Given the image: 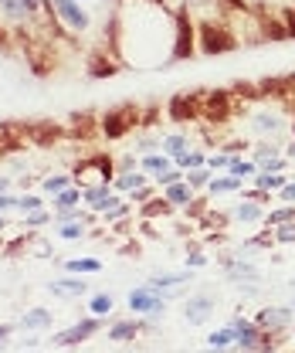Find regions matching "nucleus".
<instances>
[{
	"mask_svg": "<svg viewBox=\"0 0 295 353\" xmlns=\"http://www.w3.org/2000/svg\"><path fill=\"white\" fill-rule=\"evenodd\" d=\"M143 170L150 176L163 174V170H170V157L167 153H143Z\"/></svg>",
	"mask_w": 295,
	"mask_h": 353,
	"instance_id": "obj_31",
	"label": "nucleus"
},
{
	"mask_svg": "<svg viewBox=\"0 0 295 353\" xmlns=\"http://www.w3.org/2000/svg\"><path fill=\"white\" fill-rule=\"evenodd\" d=\"M85 231H88V218H75V221H65V224H61L58 238H65V241H79V238H85Z\"/></svg>",
	"mask_w": 295,
	"mask_h": 353,
	"instance_id": "obj_29",
	"label": "nucleus"
},
{
	"mask_svg": "<svg viewBox=\"0 0 295 353\" xmlns=\"http://www.w3.org/2000/svg\"><path fill=\"white\" fill-rule=\"evenodd\" d=\"M99 326H102V319H99V316H85V319H79L75 326H68V330L54 333V336H51V347H79V343H85L88 336H95V333H99Z\"/></svg>",
	"mask_w": 295,
	"mask_h": 353,
	"instance_id": "obj_8",
	"label": "nucleus"
},
{
	"mask_svg": "<svg viewBox=\"0 0 295 353\" xmlns=\"http://www.w3.org/2000/svg\"><path fill=\"white\" fill-rule=\"evenodd\" d=\"M173 123H197L201 119V92H176L167 105Z\"/></svg>",
	"mask_w": 295,
	"mask_h": 353,
	"instance_id": "obj_9",
	"label": "nucleus"
},
{
	"mask_svg": "<svg viewBox=\"0 0 295 353\" xmlns=\"http://www.w3.org/2000/svg\"><path fill=\"white\" fill-rule=\"evenodd\" d=\"M285 221H295V204L278 208V211H272V214H268V224H272V228H278V224H285Z\"/></svg>",
	"mask_w": 295,
	"mask_h": 353,
	"instance_id": "obj_44",
	"label": "nucleus"
},
{
	"mask_svg": "<svg viewBox=\"0 0 295 353\" xmlns=\"http://www.w3.org/2000/svg\"><path fill=\"white\" fill-rule=\"evenodd\" d=\"M7 208H17V197H10V194H0V211H7Z\"/></svg>",
	"mask_w": 295,
	"mask_h": 353,
	"instance_id": "obj_51",
	"label": "nucleus"
},
{
	"mask_svg": "<svg viewBox=\"0 0 295 353\" xmlns=\"http://www.w3.org/2000/svg\"><path fill=\"white\" fill-rule=\"evenodd\" d=\"M207 262V259H204V255H201V252H194V255H190V259H187V265H194V268H197V265H204Z\"/></svg>",
	"mask_w": 295,
	"mask_h": 353,
	"instance_id": "obj_52",
	"label": "nucleus"
},
{
	"mask_svg": "<svg viewBox=\"0 0 295 353\" xmlns=\"http://www.w3.org/2000/svg\"><path fill=\"white\" fill-rule=\"evenodd\" d=\"M7 336H10V326H7V323H0V347H3V340H7Z\"/></svg>",
	"mask_w": 295,
	"mask_h": 353,
	"instance_id": "obj_53",
	"label": "nucleus"
},
{
	"mask_svg": "<svg viewBox=\"0 0 295 353\" xmlns=\"http://www.w3.org/2000/svg\"><path fill=\"white\" fill-rule=\"evenodd\" d=\"M51 3V10L58 14V21L68 28V31H88L92 28V14L85 10V3L82 0H48Z\"/></svg>",
	"mask_w": 295,
	"mask_h": 353,
	"instance_id": "obj_7",
	"label": "nucleus"
},
{
	"mask_svg": "<svg viewBox=\"0 0 295 353\" xmlns=\"http://www.w3.org/2000/svg\"><path fill=\"white\" fill-rule=\"evenodd\" d=\"M231 95L234 99H245V102H254V99H261V88H258V82H234Z\"/></svg>",
	"mask_w": 295,
	"mask_h": 353,
	"instance_id": "obj_38",
	"label": "nucleus"
},
{
	"mask_svg": "<svg viewBox=\"0 0 295 353\" xmlns=\"http://www.w3.org/2000/svg\"><path fill=\"white\" fill-rule=\"evenodd\" d=\"M150 180H153V176L146 174V170H126V174H116L112 187L123 190V194H132L136 187H143V183H150Z\"/></svg>",
	"mask_w": 295,
	"mask_h": 353,
	"instance_id": "obj_23",
	"label": "nucleus"
},
{
	"mask_svg": "<svg viewBox=\"0 0 295 353\" xmlns=\"http://www.w3.org/2000/svg\"><path fill=\"white\" fill-rule=\"evenodd\" d=\"M173 211V204H170L167 197H153L146 208H143V218H156V214H170Z\"/></svg>",
	"mask_w": 295,
	"mask_h": 353,
	"instance_id": "obj_42",
	"label": "nucleus"
},
{
	"mask_svg": "<svg viewBox=\"0 0 295 353\" xmlns=\"http://www.w3.org/2000/svg\"><path fill=\"white\" fill-rule=\"evenodd\" d=\"M207 190H211L214 197L217 194H231V190H241V176H211V183H207Z\"/></svg>",
	"mask_w": 295,
	"mask_h": 353,
	"instance_id": "obj_32",
	"label": "nucleus"
},
{
	"mask_svg": "<svg viewBox=\"0 0 295 353\" xmlns=\"http://www.w3.org/2000/svg\"><path fill=\"white\" fill-rule=\"evenodd\" d=\"M10 190V176H0V194H7Z\"/></svg>",
	"mask_w": 295,
	"mask_h": 353,
	"instance_id": "obj_54",
	"label": "nucleus"
},
{
	"mask_svg": "<svg viewBox=\"0 0 295 353\" xmlns=\"http://www.w3.org/2000/svg\"><path fill=\"white\" fill-rule=\"evenodd\" d=\"M48 0H0V14L10 21H34L41 17Z\"/></svg>",
	"mask_w": 295,
	"mask_h": 353,
	"instance_id": "obj_11",
	"label": "nucleus"
},
{
	"mask_svg": "<svg viewBox=\"0 0 295 353\" xmlns=\"http://www.w3.org/2000/svg\"><path fill=\"white\" fill-rule=\"evenodd\" d=\"M207 347H211V350H231V347H234V330H231V326L214 330L211 336H207Z\"/></svg>",
	"mask_w": 295,
	"mask_h": 353,
	"instance_id": "obj_34",
	"label": "nucleus"
},
{
	"mask_svg": "<svg viewBox=\"0 0 295 353\" xmlns=\"http://www.w3.org/2000/svg\"><path fill=\"white\" fill-rule=\"evenodd\" d=\"M282 24H285L289 38H295V7H285V10H282Z\"/></svg>",
	"mask_w": 295,
	"mask_h": 353,
	"instance_id": "obj_49",
	"label": "nucleus"
},
{
	"mask_svg": "<svg viewBox=\"0 0 295 353\" xmlns=\"http://www.w3.org/2000/svg\"><path fill=\"white\" fill-rule=\"evenodd\" d=\"M99 123H102V136H105V139H123L126 132H132L136 126H143V109L132 105V102H123V105H116V109H105V112L99 116Z\"/></svg>",
	"mask_w": 295,
	"mask_h": 353,
	"instance_id": "obj_2",
	"label": "nucleus"
},
{
	"mask_svg": "<svg viewBox=\"0 0 295 353\" xmlns=\"http://www.w3.org/2000/svg\"><path fill=\"white\" fill-rule=\"evenodd\" d=\"M231 330H234V350H272L275 343H272V333L268 330H261L258 326V319H234L231 323Z\"/></svg>",
	"mask_w": 295,
	"mask_h": 353,
	"instance_id": "obj_5",
	"label": "nucleus"
},
{
	"mask_svg": "<svg viewBox=\"0 0 295 353\" xmlns=\"http://www.w3.org/2000/svg\"><path fill=\"white\" fill-rule=\"evenodd\" d=\"M197 54V28L187 14V3L173 10V61L194 58Z\"/></svg>",
	"mask_w": 295,
	"mask_h": 353,
	"instance_id": "obj_4",
	"label": "nucleus"
},
{
	"mask_svg": "<svg viewBox=\"0 0 295 353\" xmlns=\"http://www.w3.org/2000/svg\"><path fill=\"white\" fill-rule=\"evenodd\" d=\"M65 268L75 272V275H95V272H102V262L99 259H68Z\"/></svg>",
	"mask_w": 295,
	"mask_h": 353,
	"instance_id": "obj_35",
	"label": "nucleus"
},
{
	"mask_svg": "<svg viewBox=\"0 0 295 353\" xmlns=\"http://www.w3.org/2000/svg\"><path fill=\"white\" fill-rule=\"evenodd\" d=\"M211 312H214V299H211V296H190V299L183 303V316H187L190 323H204Z\"/></svg>",
	"mask_w": 295,
	"mask_h": 353,
	"instance_id": "obj_21",
	"label": "nucleus"
},
{
	"mask_svg": "<svg viewBox=\"0 0 295 353\" xmlns=\"http://www.w3.org/2000/svg\"><path fill=\"white\" fill-rule=\"evenodd\" d=\"M119 65H123V58L116 54V51H95L92 58H88V75L92 79H112L116 72H119Z\"/></svg>",
	"mask_w": 295,
	"mask_h": 353,
	"instance_id": "obj_14",
	"label": "nucleus"
},
{
	"mask_svg": "<svg viewBox=\"0 0 295 353\" xmlns=\"http://www.w3.org/2000/svg\"><path fill=\"white\" fill-rule=\"evenodd\" d=\"M10 41V34H7V28H0V44H7Z\"/></svg>",
	"mask_w": 295,
	"mask_h": 353,
	"instance_id": "obj_56",
	"label": "nucleus"
},
{
	"mask_svg": "<svg viewBox=\"0 0 295 353\" xmlns=\"http://www.w3.org/2000/svg\"><path fill=\"white\" fill-rule=\"evenodd\" d=\"M72 176L82 183V187H92V183H112L116 180V160L109 153H88L85 160L75 163Z\"/></svg>",
	"mask_w": 295,
	"mask_h": 353,
	"instance_id": "obj_3",
	"label": "nucleus"
},
{
	"mask_svg": "<svg viewBox=\"0 0 295 353\" xmlns=\"http://www.w3.org/2000/svg\"><path fill=\"white\" fill-rule=\"evenodd\" d=\"M21 326L24 330H48L51 326V309H31L21 316Z\"/></svg>",
	"mask_w": 295,
	"mask_h": 353,
	"instance_id": "obj_28",
	"label": "nucleus"
},
{
	"mask_svg": "<svg viewBox=\"0 0 295 353\" xmlns=\"http://www.w3.org/2000/svg\"><path fill=\"white\" fill-rule=\"evenodd\" d=\"M65 136H68V126H61V123H28V143L31 146H54Z\"/></svg>",
	"mask_w": 295,
	"mask_h": 353,
	"instance_id": "obj_12",
	"label": "nucleus"
},
{
	"mask_svg": "<svg viewBox=\"0 0 295 353\" xmlns=\"http://www.w3.org/2000/svg\"><path fill=\"white\" fill-rule=\"evenodd\" d=\"M227 163H231L227 153H211V157H207V167H211V170H227Z\"/></svg>",
	"mask_w": 295,
	"mask_h": 353,
	"instance_id": "obj_48",
	"label": "nucleus"
},
{
	"mask_svg": "<svg viewBox=\"0 0 295 353\" xmlns=\"http://www.w3.org/2000/svg\"><path fill=\"white\" fill-rule=\"evenodd\" d=\"M183 180H187L194 190H201V187H207V183H211V167H194V170H183Z\"/></svg>",
	"mask_w": 295,
	"mask_h": 353,
	"instance_id": "obj_37",
	"label": "nucleus"
},
{
	"mask_svg": "<svg viewBox=\"0 0 295 353\" xmlns=\"http://www.w3.org/2000/svg\"><path fill=\"white\" fill-rule=\"evenodd\" d=\"M163 197H167L173 208H187V204L194 201V187H190L187 180H176V183H167V187H163Z\"/></svg>",
	"mask_w": 295,
	"mask_h": 353,
	"instance_id": "obj_22",
	"label": "nucleus"
},
{
	"mask_svg": "<svg viewBox=\"0 0 295 353\" xmlns=\"http://www.w3.org/2000/svg\"><path fill=\"white\" fill-rule=\"evenodd\" d=\"M48 289H51L54 296H61V299H79V296H85L88 282H85L82 275H75V272H72V279H58V282H51Z\"/></svg>",
	"mask_w": 295,
	"mask_h": 353,
	"instance_id": "obj_20",
	"label": "nucleus"
},
{
	"mask_svg": "<svg viewBox=\"0 0 295 353\" xmlns=\"http://www.w3.org/2000/svg\"><path fill=\"white\" fill-rule=\"evenodd\" d=\"M109 201H112V194H109V183H92V187H82V204L85 208H92V211H105L109 208Z\"/></svg>",
	"mask_w": 295,
	"mask_h": 353,
	"instance_id": "obj_19",
	"label": "nucleus"
},
{
	"mask_svg": "<svg viewBox=\"0 0 295 353\" xmlns=\"http://www.w3.org/2000/svg\"><path fill=\"white\" fill-rule=\"evenodd\" d=\"M41 208H44V201L41 197H34V194L17 197V211H24V214H28V211H41Z\"/></svg>",
	"mask_w": 295,
	"mask_h": 353,
	"instance_id": "obj_45",
	"label": "nucleus"
},
{
	"mask_svg": "<svg viewBox=\"0 0 295 353\" xmlns=\"http://www.w3.org/2000/svg\"><path fill=\"white\" fill-rule=\"evenodd\" d=\"M79 204H82V183H72L61 194H54V211H68V208H79Z\"/></svg>",
	"mask_w": 295,
	"mask_h": 353,
	"instance_id": "obj_25",
	"label": "nucleus"
},
{
	"mask_svg": "<svg viewBox=\"0 0 295 353\" xmlns=\"http://www.w3.org/2000/svg\"><path fill=\"white\" fill-rule=\"evenodd\" d=\"M68 136L79 139V143H88V139L102 136L99 116H92V112H75V116H72V126H68Z\"/></svg>",
	"mask_w": 295,
	"mask_h": 353,
	"instance_id": "obj_13",
	"label": "nucleus"
},
{
	"mask_svg": "<svg viewBox=\"0 0 295 353\" xmlns=\"http://www.w3.org/2000/svg\"><path fill=\"white\" fill-rule=\"evenodd\" d=\"M24 143H28V126H21V123H0V153L24 150Z\"/></svg>",
	"mask_w": 295,
	"mask_h": 353,
	"instance_id": "obj_16",
	"label": "nucleus"
},
{
	"mask_svg": "<svg viewBox=\"0 0 295 353\" xmlns=\"http://www.w3.org/2000/svg\"><path fill=\"white\" fill-rule=\"evenodd\" d=\"M187 279H190L187 272H163V275H156V279L150 282V289H156V292H170V289L183 285Z\"/></svg>",
	"mask_w": 295,
	"mask_h": 353,
	"instance_id": "obj_27",
	"label": "nucleus"
},
{
	"mask_svg": "<svg viewBox=\"0 0 295 353\" xmlns=\"http://www.w3.org/2000/svg\"><path fill=\"white\" fill-rule=\"evenodd\" d=\"M261 218H265V211L254 204L252 197H248L245 204H238V208H234V221H241V224H252V221H261Z\"/></svg>",
	"mask_w": 295,
	"mask_h": 353,
	"instance_id": "obj_33",
	"label": "nucleus"
},
{
	"mask_svg": "<svg viewBox=\"0 0 295 353\" xmlns=\"http://www.w3.org/2000/svg\"><path fill=\"white\" fill-rule=\"evenodd\" d=\"M254 132H261V136H278V132L285 130V119H282V112H268V109H261V112H254L252 119Z\"/></svg>",
	"mask_w": 295,
	"mask_h": 353,
	"instance_id": "obj_18",
	"label": "nucleus"
},
{
	"mask_svg": "<svg viewBox=\"0 0 295 353\" xmlns=\"http://www.w3.org/2000/svg\"><path fill=\"white\" fill-rule=\"evenodd\" d=\"M139 336V323L136 319H123V323H116L112 330H109V340L112 343H129V340H136Z\"/></svg>",
	"mask_w": 295,
	"mask_h": 353,
	"instance_id": "obj_26",
	"label": "nucleus"
},
{
	"mask_svg": "<svg viewBox=\"0 0 295 353\" xmlns=\"http://www.w3.org/2000/svg\"><path fill=\"white\" fill-rule=\"evenodd\" d=\"M285 157H289V160H295V139H292V143H289V150H285Z\"/></svg>",
	"mask_w": 295,
	"mask_h": 353,
	"instance_id": "obj_55",
	"label": "nucleus"
},
{
	"mask_svg": "<svg viewBox=\"0 0 295 353\" xmlns=\"http://www.w3.org/2000/svg\"><path fill=\"white\" fill-rule=\"evenodd\" d=\"M289 102H292V109H295V92H292V99H289Z\"/></svg>",
	"mask_w": 295,
	"mask_h": 353,
	"instance_id": "obj_57",
	"label": "nucleus"
},
{
	"mask_svg": "<svg viewBox=\"0 0 295 353\" xmlns=\"http://www.w3.org/2000/svg\"><path fill=\"white\" fill-rule=\"evenodd\" d=\"M231 109H234V95H231V88L201 92V119H204V123L224 126V123L231 119Z\"/></svg>",
	"mask_w": 295,
	"mask_h": 353,
	"instance_id": "obj_6",
	"label": "nucleus"
},
{
	"mask_svg": "<svg viewBox=\"0 0 295 353\" xmlns=\"http://www.w3.org/2000/svg\"><path fill=\"white\" fill-rule=\"evenodd\" d=\"M285 183H289V176L282 174V170H278V174H272V170H258V174H254V187H258V190H265V194L282 190Z\"/></svg>",
	"mask_w": 295,
	"mask_h": 353,
	"instance_id": "obj_24",
	"label": "nucleus"
},
{
	"mask_svg": "<svg viewBox=\"0 0 295 353\" xmlns=\"http://www.w3.org/2000/svg\"><path fill=\"white\" fill-rule=\"evenodd\" d=\"M112 306H116V303H112V296H105V292H99V296L88 299V312L99 316V319H105V316L112 312Z\"/></svg>",
	"mask_w": 295,
	"mask_h": 353,
	"instance_id": "obj_36",
	"label": "nucleus"
},
{
	"mask_svg": "<svg viewBox=\"0 0 295 353\" xmlns=\"http://www.w3.org/2000/svg\"><path fill=\"white\" fill-rule=\"evenodd\" d=\"M48 221H51V214H48V211H28V218H24V228H38V224H48Z\"/></svg>",
	"mask_w": 295,
	"mask_h": 353,
	"instance_id": "obj_47",
	"label": "nucleus"
},
{
	"mask_svg": "<svg viewBox=\"0 0 295 353\" xmlns=\"http://www.w3.org/2000/svg\"><path fill=\"white\" fill-rule=\"evenodd\" d=\"M278 194H282V201H289V204H295V183H292V180H289V183H285V187H282Z\"/></svg>",
	"mask_w": 295,
	"mask_h": 353,
	"instance_id": "obj_50",
	"label": "nucleus"
},
{
	"mask_svg": "<svg viewBox=\"0 0 295 353\" xmlns=\"http://www.w3.org/2000/svg\"><path fill=\"white\" fill-rule=\"evenodd\" d=\"M292 319H295V309H285V306H272L258 312V326L268 330V333H278V330L292 326Z\"/></svg>",
	"mask_w": 295,
	"mask_h": 353,
	"instance_id": "obj_15",
	"label": "nucleus"
},
{
	"mask_svg": "<svg viewBox=\"0 0 295 353\" xmlns=\"http://www.w3.org/2000/svg\"><path fill=\"white\" fill-rule=\"evenodd\" d=\"M0 231H3V218H0Z\"/></svg>",
	"mask_w": 295,
	"mask_h": 353,
	"instance_id": "obj_59",
	"label": "nucleus"
},
{
	"mask_svg": "<svg viewBox=\"0 0 295 353\" xmlns=\"http://www.w3.org/2000/svg\"><path fill=\"white\" fill-rule=\"evenodd\" d=\"M238 48V34L227 28L224 17H204L197 24V51L201 54H224Z\"/></svg>",
	"mask_w": 295,
	"mask_h": 353,
	"instance_id": "obj_1",
	"label": "nucleus"
},
{
	"mask_svg": "<svg viewBox=\"0 0 295 353\" xmlns=\"http://www.w3.org/2000/svg\"><path fill=\"white\" fill-rule=\"evenodd\" d=\"M227 170H231L234 176H241V180H245V176H254V174H258V163H254V160H238V157H231Z\"/></svg>",
	"mask_w": 295,
	"mask_h": 353,
	"instance_id": "obj_40",
	"label": "nucleus"
},
{
	"mask_svg": "<svg viewBox=\"0 0 295 353\" xmlns=\"http://www.w3.org/2000/svg\"><path fill=\"white\" fill-rule=\"evenodd\" d=\"M292 309H295V306H292Z\"/></svg>",
	"mask_w": 295,
	"mask_h": 353,
	"instance_id": "obj_61",
	"label": "nucleus"
},
{
	"mask_svg": "<svg viewBox=\"0 0 295 353\" xmlns=\"http://www.w3.org/2000/svg\"><path fill=\"white\" fill-rule=\"evenodd\" d=\"M176 167L180 170H194V167H207V157L197 153V150H187L183 157H176Z\"/></svg>",
	"mask_w": 295,
	"mask_h": 353,
	"instance_id": "obj_39",
	"label": "nucleus"
},
{
	"mask_svg": "<svg viewBox=\"0 0 295 353\" xmlns=\"http://www.w3.org/2000/svg\"><path fill=\"white\" fill-rule=\"evenodd\" d=\"M187 150H190V143H187V136H183V132H173V136H167V139H163V153H167L170 160L183 157Z\"/></svg>",
	"mask_w": 295,
	"mask_h": 353,
	"instance_id": "obj_30",
	"label": "nucleus"
},
{
	"mask_svg": "<svg viewBox=\"0 0 295 353\" xmlns=\"http://www.w3.org/2000/svg\"><path fill=\"white\" fill-rule=\"evenodd\" d=\"M163 309H167V303H163V299H160V292H156V289H150V285H139V289H132V292H129V312L163 316Z\"/></svg>",
	"mask_w": 295,
	"mask_h": 353,
	"instance_id": "obj_10",
	"label": "nucleus"
},
{
	"mask_svg": "<svg viewBox=\"0 0 295 353\" xmlns=\"http://www.w3.org/2000/svg\"><path fill=\"white\" fill-rule=\"evenodd\" d=\"M72 183H75V176L58 174V176H48L41 187H44V194H51V197H54V194H61V190H65V187H72Z\"/></svg>",
	"mask_w": 295,
	"mask_h": 353,
	"instance_id": "obj_41",
	"label": "nucleus"
},
{
	"mask_svg": "<svg viewBox=\"0 0 295 353\" xmlns=\"http://www.w3.org/2000/svg\"><path fill=\"white\" fill-rule=\"evenodd\" d=\"M282 150L272 143V139H265V143H258V150H254V163H265L268 157H278Z\"/></svg>",
	"mask_w": 295,
	"mask_h": 353,
	"instance_id": "obj_43",
	"label": "nucleus"
},
{
	"mask_svg": "<svg viewBox=\"0 0 295 353\" xmlns=\"http://www.w3.org/2000/svg\"><path fill=\"white\" fill-rule=\"evenodd\" d=\"M82 3H85V0H82Z\"/></svg>",
	"mask_w": 295,
	"mask_h": 353,
	"instance_id": "obj_60",
	"label": "nucleus"
},
{
	"mask_svg": "<svg viewBox=\"0 0 295 353\" xmlns=\"http://www.w3.org/2000/svg\"><path fill=\"white\" fill-rule=\"evenodd\" d=\"M272 238H275V241H295V221H285V224H278Z\"/></svg>",
	"mask_w": 295,
	"mask_h": 353,
	"instance_id": "obj_46",
	"label": "nucleus"
},
{
	"mask_svg": "<svg viewBox=\"0 0 295 353\" xmlns=\"http://www.w3.org/2000/svg\"><path fill=\"white\" fill-rule=\"evenodd\" d=\"M258 88H261V99H292L295 75H275V79H265V82H258Z\"/></svg>",
	"mask_w": 295,
	"mask_h": 353,
	"instance_id": "obj_17",
	"label": "nucleus"
},
{
	"mask_svg": "<svg viewBox=\"0 0 295 353\" xmlns=\"http://www.w3.org/2000/svg\"><path fill=\"white\" fill-rule=\"evenodd\" d=\"M105 3H119V0H105Z\"/></svg>",
	"mask_w": 295,
	"mask_h": 353,
	"instance_id": "obj_58",
	"label": "nucleus"
}]
</instances>
